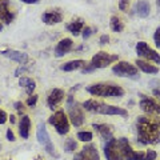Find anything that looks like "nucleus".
Instances as JSON below:
<instances>
[{
  "label": "nucleus",
  "instance_id": "nucleus-7",
  "mask_svg": "<svg viewBox=\"0 0 160 160\" xmlns=\"http://www.w3.org/2000/svg\"><path fill=\"white\" fill-rule=\"evenodd\" d=\"M36 136H38L39 143L43 144V146L46 147V149H47L48 153H51L52 156H53V155H55V156H58V155L55 153L53 144H52V142H51V139H49V135H48V132H47V128H46V126H44L43 123H40L39 126H38Z\"/></svg>",
  "mask_w": 160,
  "mask_h": 160
},
{
  "label": "nucleus",
  "instance_id": "nucleus-35",
  "mask_svg": "<svg viewBox=\"0 0 160 160\" xmlns=\"http://www.w3.org/2000/svg\"><path fill=\"white\" fill-rule=\"evenodd\" d=\"M108 42H109L108 35H103V36L100 38V44H102V46H104V44H107Z\"/></svg>",
  "mask_w": 160,
  "mask_h": 160
},
{
  "label": "nucleus",
  "instance_id": "nucleus-6",
  "mask_svg": "<svg viewBox=\"0 0 160 160\" xmlns=\"http://www.w3.org/2000/svg\"><path fill=\"white\" fill-rule=\"evenodd\" d=\"M118 60V55H109L107 52H98L91 60V64L93 66V68H106L108 67L111 63L116 62Z\"/></svg>",
  "mask_w": 160,
  "mask_h": 160
},
{
  "label": "nucleus",
  "instance_id": "nucleus-39",
  "mask_svg": "<svg viewBox=\"0 0 160 160\" xmlns=\"http://www.w3.org/2000/svg\"><path fill=\"white\" fill-rule=\"evenodd\" d=\"M9 120H11V123H15V116H12V115H11V118H9Z\"/></svg>",
  "mask_w": 160,
  "mask_h": 160
},
{
  "label": "nucleus",
  "instance_id": "nucleus-11",
  "mask_svg": "<svg viewBox=\"0 0 160 160\" xmlns=\"http://www.w3.org/2000/svg\"><path fill=\"white\" fill-rule=\"evenodd\" d=\"M104 153H106L107 160H120V148L116 139H109L106 147H104Z\"/></svg>",
  "mask_w": 160,
  "mask_h": 160
},
{
  "label": "nucleus",
  "instance_id": "nucleus-27",
  "mask_svg": "<svg viewBox=\"0 0 160 160\" xmlns=\"http://www.w3.org/2000/svg\"><path fill=\"white\" fill-rule=\"evenodd\" d=\"M78 139L82 142H91L92 140V133L91 132H79L78 133Z\"/></svg>",
  "mask_w": 160,
  "mask_h": 160
},
{
  "label": "nucleus",
  "instance_id": "nucleus-41",
  "mask_svg": "<svg viewBox=\"0 0 160 160\" xmlns=\"http://www.w3.org/2000/svg\"><path fill=\"white\" fill-rule=\"evenodd\" d=\"M2 29H3V24L0 23V31H2Z\"/></svg>",
  "mask_w": 160,
  "mask_h": 160
},
{
  "label": "nucleus",
  "instance_id": "nucleus-32",
  "mask_svg": "<svg viewBox=\"0 0 160 160\" xmlns=\"http://www.w3.org/2000/svg\"><path fill=\"white\" fill-rule=\"evenodd\" d=\"M91 33H92V28L86 27L83 29V39H88L89 36H91Z\"/></svg>",
  "mask_w": 160,
  "mask_h": 160
},
{
  "label": "nucleus",
  "instance_id": "nucleus-18",
  "mask_svg": "<svg viewBox=\"0 0 160 160\" xmlns=\"http://www.w3.org/2000/svg\"><path fill=\"white\" fill-rule=\"evenodd\" d=\"M42 19H43V22L46 24H49V26H51V24L60 23L63 20V16H62V13H59L56 11H48L46 13H43Z\"/></svg>",
  "mask_w": 160,
  "mask_h": 160
},
{
  "label": "nucleus",
  "instance_id": "nucleus-36",
  "mask_svg": "<svg viewBox=\"0 0 160 160\" xmlns=\"http://www.w3.org/2000/svg\"><path fill=\"white\" fill-rule=\"evenodd\" d=\"M7 139L9 140V142H15V136H13V133H12L11 129H8V131H7Z\"/></svg>",
  "mask_w": 160,
  "mask_h": 160
},
{
  "label": "nucleus",
  "instance_id": "nucleus-21",
  "mask_svg": "<svg viewBox=\"0 0 160 160\" xmlns=\"http://www.w3.org/2000/svg\"><path fill=\"white\" fill-rule=\"evenodd\" d=\"M151 11V7H149V3L147 0H140L136 3V13L140 18H147Z\"/></svg>",
  "mask_w": 160,
  "mask_h": 160
},
{
  "label": "nucleus",
  "instance_id": "nucleus-33",
  "mask_svg": "<svg viewBox=\"0 0 160 160\" xmlns=\"http://www.w3.org/2000/svg\"><path fill=\"white\" fill-rule=\"evenodd\" d=\"M7 113L4 112V111H2V109H0V124H4L7 122Z\"/></svg>",
  "mask_w": 160,
  "mask_h": 160
},
{
  "label": "nucleus",
  "instance_id": "nucleus-13",
  "mask_svg": "<svg viewBox=\"0 0 160 160\" xmlns=\"http://www.w3.org/2000/svg\"><path fill=\"white\" fill-rule=\"evenodd\" d=\"M140 108L147 113L159 115L160 116V104H158L155 100L149 98H142V100H140Z\"/></svg>",
  "mask_w": 160,
  "mask_h": 160
},
{
  "label": "nucleus",
  "instance_id": "nucleus-1",
  "mask_svg": "<svg viewBox=\"0 0 160 160\" xmlns=\"http://www.w3.org/2000/svg\"><path fill=\"white\" fill-rule=\"evenodd\" d=\"M138 139L142 144L160 143V118L140 116L138 119Z\"/></svg>",
  "mask_w": 160,
  "mask_h": 160
},
{
  "label": "nucleus",
  "instance_id": "nucleus-2",
  "mask_svg": "<svg viewBox=\"0 0 160 160\" xmlns=\"http://www.w3.org/2000/svg\"><path fill=\"white\" fill-rule=\"evenodd\" d=\"M118 144L120 148V153L123 155V158L126 160H155L156 159V152L152 151V149H148L147 152L133 151L126 138L119 139Z\"/></svg>",
  "mask_w": 160,
  "mask_h": 160
},
{
  "label": "nucleus",
  "instance_id": "nucleus-28",
  "mask_svg": "<svg viewBox=\"0 0 160 160\" xmlns=\"http://www.w3.org/2000/svg\"><path fill=\"white\" fill-rule=\"evenodd\" d=\"M76 147H78V144H76V142H75L73 139H68L66 142V151L72 152V151L76 149Z\"/></svg>",
  "mask_w": 160,
  "mask_h": 160
},
{
  "label": "nucleus",
  "instance_id": "nucleus-40",
  "mask_svg": "<svg viewBox=\"0 0 160 160\" xmlns=\"http://www.w3.org/2000/svg\"><path fill=\"white\" fill-rule=\"evenodd\" d=\"M156 4H158V7H159V9H160V0H156Z\"/></svg>",
  "mask_w": 160,
  "mask_h": 160
},
{
  "label": "nucleus",
  "instance_id": "nucleus-3",
  "mask_svg": "<svg viewBox=\"0 0 160 160\" xmlns=\"http://www.w3.org/2000/svg\"><path fill=\"white\" fill-rule=\"evenodd\" d=\"M83 107L89 112H95L100 115H120V116H127V113H128L124 108L109 106V104L100 103V102H96V100H87V102H84Z\"/></svg>",
  "mask_w": 160,
  "mask_h": 160
},
{
  "label": "nucleus",
  "instance_id": "nucleus-5",
  "mask_svg": "<svg viewBox=\"0 0 160 160\" xmlns=\"http://www.w3.org/2000/svg\"><path fill=\"white\" fill-rule=\"evenodd\" d=\"M52 126L56 128L58 133L60 135H66L69 132V122H68V118L66 116V113L63 111H56L51 118L48 120Z\"/></svg>",
  "mask_w": 160,
  "mask_h": 160
},
{
  "label": "nucleus",
  "instance_id": "nucleus-4",
  "mask_svg": "<svg viewBox=\"0 0 160 160\" xmlns=\"http://www.w3.org/2000/svg\"><path fill=\"white\" fill-rule=\"evenodd\" d=\"M87 91L93 95V96L102 98H120L124 95V89L119 86H112V84H93L87 88Z\"/></svg>",
  "mask_w": 160,
  "mask_h": 160
},
{
  "label": "nucleus",
  "instance_id": "nucleus-22",
  "mask_svg": "<svg viewBox=\"0 0 160 160\" xmlns=\"http://www.w3.org/2000/svg\"><path fill=\"white\" fill-rule=\"evenodd\" d=\"M138 66V68H140L143 72H146V73H158L159 72V68L158 67H155L152 66V64H149L147 62H143V60H136V63H135Z\"/></svg>",
  "mask_w": 160,
  "mask_h": 160
},
{
  "label": "nucleus",
  "instance_id": "nucleus-15",
  "mask_svg": "<svg viewBox=\"0 0 160 160\" xmlns=\"http://www.w3.org/2000/svg\"><path fill=\"white\" fill-rule=\"evenodd\" d=\"M2 55L6 58H9L11 60H15V62H18L20 64H26L28 62L27 53L20 52V51H15V49H6V51L2 52Z\"/></svg>",
  "mask_w": 160,
  "mask_h": 160
},
{
  "label": "nucleus",
  "instance_id": "nucleus-34",
  "mask_svg": "<svg viewBox=\"0 0 160 160\" xmlns=\"http://www.w3.org/2000/svg\"><path fill=\"white\" fill-rule=\"evenodd\" d=\"M15 108L19 111V113H22L24 111V107H23V103H20V102H16L15 103Z\"/></svg>",
  "mask_w": 160,
  "mask_h": 160
},
{
  "label": "nucleus",
  "instance_id": "nucleus-9",
  "mask_svg": "<svg viewBox=\"0 0 160 160\" xmlns=\"http://www.w3.org/2000/svg\"><path fill=\"white\" fill-rule=\"evenodd\" d=\"M113 73L122 78H135L138 75V68L129 64L128 62H119L116 66L112 68Z\"/></svg>",
  "mask_w": 160,
  "mask_h": 160
},
{
  "label": "nucleus",
  "instance_id": "nucleus-26",
  "mask_svg": "<svg viewBox=\"0 0 160 160\" xmlns=\"http://www.w3.org/2000/svg\"><path fill=\"white\" fill-rule=\"evenodd\" d=\"M111 28H112V31H115V32H122L123 28H124L123 22L118 16H112L111 18Z\"/></svg>",
  "mask_w": 160,
  "mask_h": 160
},
{
  "label": "nucleus",
  "instance_id": "nucleus-16",
  "mask_svg": "<svg viewBox=\"0 0 160 160\" xmlns=\"http://www.w3.org/2000/svg\"><path fill=\"white\" fill-rule=\"evenodd\" d=\"M0 20L9 24L13 20V13L9 11V2L8 0H0Z\"/></svg>",
  "mask_w": 160,
  "mask_h": 160
},
{
  "label": "nucleus",
  "instance_id": "nucleus-37",
  "mask_svg": "<svg viewBox=\"0 0 160 160\" xmlns=\"http://www.w3.org/2000/svg\"><path fill=\"white\" fill-rule=\"evenodd\" d=\"M153 95H155V96H156V98L160 100V87H159V88H155V89H153Z\"/></svg>",
  "mask_w": 160,
  "mask_h": 160
},
{
  "label": "nucleus",
  "instance_id": "nucleus-8",
  "mask_svg": "<svg viewBox=\"0 0 160 160\" xmlns=\"http://www.w3.org/2000/svg\"><path fill=\"white\" fill-rule=\"evenodd\" d=\"M136 52L139 56H142L147 60H151V62H155L156 64H160V55L155 49L149 48L146 42H139L136 44Z\"/></svg>",
  "mask_w": 160,
  "mask_h": 160
},
{
  "label": "nucleus",
  "instance_id": "nucleus-23",
  "mask_svg": "<svg viewBox=\"0 0 160 160\" xmlns=\"http://www.w3.org/2000/svg\"><path fill=\"white\" fill-rule=\"evenodd\" d=\"M83 28H84V22H83V20H73V22H71L67 26V29L72 35H75V36L80 35V32H82Z\"/></svg>",
  "mask_w": 160,
  "mask_h": 160
},
{
  "label": "nucleus",
  "instance_id": "nucleus-12",
  "mask_svg": "<svg viewBox=\"0 0 160 160\" xmlns=\"http://www.w3.org/2000/svg\"><path fill=\"white\" fill-rule=\"evenodd\" d=\"M73 160H100V156L95 146H86L79 153L75 155Z\"/></svg>",
  "mask_w": 160,
  "mask_h": 160
},
{
  "label": "nucleus",
  "instance_id": "nucleus-17",
  "mask_svg": "<svg viewBox=\"0 0 160 160\" xmlns=\"http://www.w3.org/2000/svg\"><path fill=\"white\" fill-rule=\"evenodd\" d=\"M63 98H64V92L62 91V89H59V88H55V89H52V91L49 92V96H48V99H47L48 107L51 108V109H53V108L56 107L58 104H59V103L63 100Z\"/></svg>",
  "mask_w": 160,
  "mask_h": 160
},
{
  "label": "nucleus",
  "instance_id": "nucleus-29",
  "mask_svg": "<svg viewBox=\"0 0 160 160\" xmlns=\"http://www.w3.org/2000/svg\"><path fill=\"white\" fill-rule=\"evenodd\" d=\"M128 6H129V0H120V3H119V8H120V11L127 12Z\"/></svg>",
  "mask_w": 160,
  "mask_h": 160
},
{
  "label": "nucleus",
  "instance_id": "nucleus-10",
  "mask_svg": "<svg viewBox=\"0 0 160 160\" xmlns=\"http://www.w3.org/2000/svg\"><path fill=\"white\" fill-rule=\"evenodd\" d=\"M68 109H69V118H71L72 124L75 127H80L84 122V116H83L82 108L78 104H73L72 96L68 98Z\"/></svg>",
  "mask_w": 160,
  "mask_h": 160
},
{
  "label": "nucleus",
  "instance_id": "nucleus-38",
  "mask_svg": "<svg viewBox=\"0 0 160 160\" xmlns=\"http://www.w3.org/2000/svg\"><path fill=\"white\" fill-rule=\"evenodd\" d=\"M23 3H27V4H36V3H39L40 0H22Z\"/></svg>",
  "mask_w": 160,
  "mask_h": 160
},
{
  "label": "nucleus",
  "instance_id": "nucleus-20",
  "mask_svg": "<svg viewBox=\"0 0 160 160\" xmlns=\"http://www.w3.org/2000/svg\"><path fill=\"white\" fill-rule=\"evenodd\" d=\"M29 126H31V120L27 115L20 119V126H19V132H20V136L23 139H28V135H29Z\"/></svg>",
  "mask_w": 160,
  "mask_h": 160
},
{
  "label": "nucleus",
  "instance_id": "nucleus-25",
  "mask_svg": "<svg viewBox=\"0 0 160 160\" xmlns=\"http://www.w3.org/2000/svg\"><path fill=\"white\" fill-rule=\"evenodd\" d=\"M19 84H20L22 87L26 88V92H27L28 95H32L35 87H36V84H35L33 80H32V79H28V78H22V79L19 80Z\"/></svg>",
  "mask_w": 160,
  "mask_h": 160
},
{
  "label": "nucleus",
  "instance_id": "nucleus-24",
  "mask_svg": "<svg viewBox=\"0 0 160 160\" xmlns=\"http://www.w3.org/2000/svg\"><path fill=\"white\" fill-rule=\"evenodd\" d=\"M84 64H86V62L84 60H72V62H68L66 64H63L62 68L63 71H67V72H71V71H75V69H78L80 67H83Z\"/></svg>",
  "mask_w": 160,
  "mask_h": 160
},
{
  "label": "nucleus",
  "instance_id": "nucleus-19",
  "mask_svg": "<svg viewBox=\"0 0 160 160\" xmlns=\"http://www.w3.org/2000/svg\"><path fill=\"white\" fill-rule=\"evenodd\" d=\"M96 131L100 133V136L106 140L112 139V127L111 126H107V124H93L92 126Z\"/></svg>",
  "mask_w": 160,
  "mask_h": 160
},
{
  "label": "nucleus",
  "instance_id": "nucleus-31",
  "mask_svg": "<svg viewBox=\"0 0 160 160\" xmlns=\"http://www.w3.org/2000/svg\"><path fill=\"white\" fill-rule=\"evenodd\" d=\"M36 102H38V96H36V95H32V96L28 98L27 104L29 107H35V106H36Z\"/></svg>",
  "mask_w": 160,
  "mask_h": 160
},
{
  "label": "nucleus",
  "instance_id": "nucleus-30",
  "mask_svg": "<svg viewBox=\"0 0 160 160\" xmlns=\"http://www.w3.org/2000/svg\"><path fill=\"white\" fill-rule=\"evenodd\" d=\"M153 40H155V44H156V47L160 48V27L156 29V31H155Z\"/></svg>",
  "mask_w": 160,
  "mask_h": 160
},
{
  "label": "nucleus",
  "instance_id": "nucleus-14",
  "mask_svg": "<svg viewBox=\"0 0 160 160\" xmlns=\"http://www.w3.org/2000/svg\"><path fill=\"white\" fill-rule=\"evenodd\" d=\"M72 44L73 43H72L71 39H63V40H60V42L58 43L56 48H55V56H56V58H62L66 53H68L72 49Z\"/></svg>",
  "mask_w": 160,
  "mask_h": 160
}]
</instances>
